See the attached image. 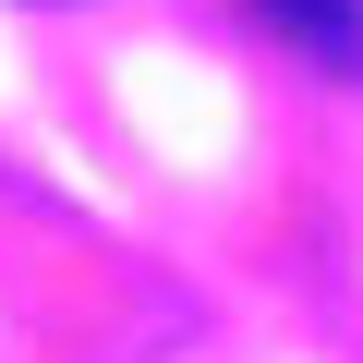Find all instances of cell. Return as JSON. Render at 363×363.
I'll list each match as a JSON object with an SVG mask.
<instances>
[{"instance_id": "6da1fadb", "label": "cell", "mask_w": 363, "mask_h": 363, "mask_svg": "<svg viewBox=\"0 0 363 363\" xmlns=\"http://www.w3.org/2000/svg\"><path fill=\"white\" fill-rule=\"evenodd\" d=\"M255 13L303 49V61H327V73H363V0H255Z\"/></svg>"}]
</instances>
